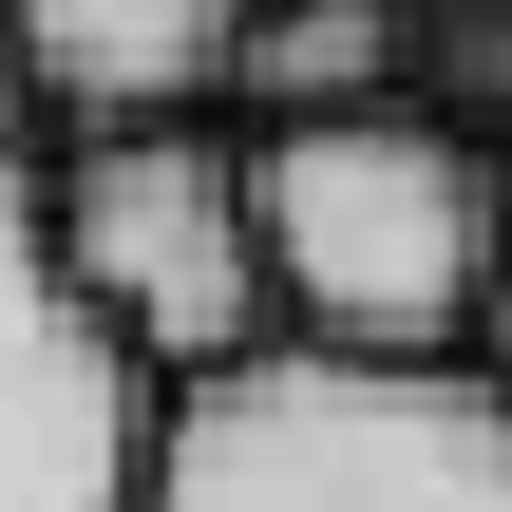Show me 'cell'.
I'll return each mask as SVG.
<instances>
[{
	"instance_id": "8",
	"label": "cell",
	"mask_w": 512,
	"mask_h": 512,
	"mask_svg": "<svg viewBox=\"0 0 512 512\" xmlns=\"http://www.w3.org/2000/svg\"><path fill=\"white\" fill-rule=\"evenodd\" d=\"M0 152H38V133H19V76H0Z\"/></svg>"
},
{
	"instance_id": "6",
	"label": "cell",
	"mask_w": 512,
	"mask_h": 512,
	"mask_svg": "<svg viewBox=\"0 0 512 512\" xmlns=\"http://www.w3.org/2000/svg\"><path fill=\"white\" fill-rule=\"evenodd\" d=\"M380 95H418V0H247L228 133H304V114H380Z\"/></svg>"
},
{
	"instance_id": "7",
	"label": "cell",
	"mask_w": 512,
	"mask_h": 512,
	"mask_svg": "<svg viewBox=\"0 0 512 512\" xmlns=\"http://www.w3.org/2000/svg\"><path fill=\"white\" fill-rule=\"evenodd\" d=\"M456 380L512 418V247H494V285H475V323H456Z\"/></svg>"
},
{
	"instance_id": "2",
	"label": "cell",
	"mask_w": 512,
	"mask_h": 512,
	"mask_svg": "<svg viewBox=\"0 0 512 512\" xmlns=\"http://www.w3.org/2000/svg\"><path fill=\"white\" fill-rule=\"evenodd\" d=\"M133 512H512V418L456 361H228L152 399Z\"/></svg>"
},
{
	"instance_id": "1",
	"label": "cell",
	"mask_w": 512,
	"mask_h": 512,
	"mask_svg": "<svg viewBox=\"0 0 512 512\" xmlns=\"http://www.w3.org/2000/svg\"><path fill=\"white\" fill-rule=\"evenodd\" d=\"M228 152H247V266H266L285 361H456L512 247V152L475 114L380 95V114H304V133H228Z\"/></svg>"
},
{
	"instance_id": "4",
	"label": "cell",
	"mask_w": 512,
	"mask_h": 512,
	"mask_svg": "<svg viewBox=\"0 0 512 512\" xmlns=\"http://www.w3.org/2000/svg\"><path fill=\"white\" fill-rule=\"evenodd\" d=\"M152 380L38 266V152H0V512H133Z\"/></svg>"
},
{
	"instance_id": "3",
	"label": "cell",
	"mask_w": 512,
	"mask_h": 512,
	"mask_svg": "<svg viewBox=\"0 0 512 512\" xmlns=\"http://www.w3.org/2000/svg\"><path fill=\"white\" fill-rule=\"evenodd\" d=\"M38 266H57V304H76L152 399L266 361V266H247V152H228V114L38 152Z\"/></svg>"
},
{
	"instance_id": "5",
	"label": "cell",
	"mask_w": 512,
	"mask_h": 512,
	"mask_svg": "<svg viewBox=\"0 0 512 512\" xmlns=\"http://www.w3.org/2000/svg\"><path fill=\"white\" fill-rule=\"evenodd\" d=\"M228 38L247 0H0V76H19V133H171V114H228Z\"/></svg>"
}]
</instances>
